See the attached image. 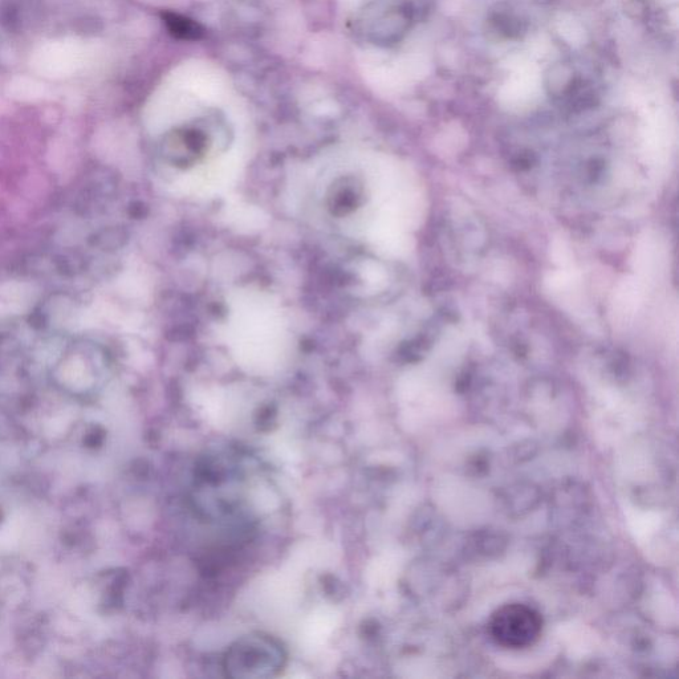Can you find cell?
Listing matches in <instances>:
<instances>
[{
    "label": "cell",
    "instance_id": "obj_1",
    "mask_svg": "<svg viewBox=\"0 0 679 679\" xmlns=\"http://www.w3.org/2000/svg\"><path fill=\"white\" fill-rule=\"evenodd\" d=\"M284 652L266 636H247L231 646L225 658L227 676L234 678L274 677L283 668Z\"/></svg>",
    "mask_w": 679,
    "mask_h": 679
},
{
    "label": "cell",
    "instance_id": "obj_2",
    "mask_svg": "<svg viewBox=\"0 0 679 679\" xmlns=\"http://www.w3.org/2000/svg\"><path fill=\"white\" fill-rule=\"evenodd\" d=\"M542 629V617L534 608L524 604L503 605L490 620V633L494 641L508 649H524L534 645Z\"/></svg>",
    "mask_w": 679,
    "mask_h": 679
},
{
    "label": "cell",
    "instance_id": "obj_3",
    "mask_svg": "<svg viewBox=\"0 0 679 679\" xmlns=\"http://www.w3.org/2000/svg\"><path fill=\"white\" fill-rule=\"evenodd\" d=\"M169 23L170 31L174 32L176 35L182 36V38H198V36L201 35V30H199L197 24L190 22V20L172 16Z\"/></svg>",
    "mask_w": 679,
    "mask_h": 679
}]
</instances>
